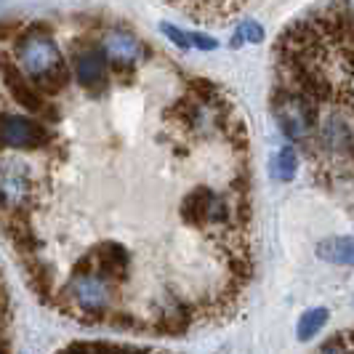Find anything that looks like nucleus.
Here are the masks:
<instances>
[{"instance_id":"obj_1","label":"nucleus","mask_w":354,"mask_h":354,"mask_svg":"<svg viewBox=\"0 0 354 354\" xmlns=\"http://www.w3.org/2000/svg\"><path fill=\"white\" fill-rule=\"evenodd\" d=\"M317 256L338 266H354V237H328L317 245Z\"/></svg>"},{"instance_id":"obj_2","label":"nucleus","mask_w":354,"mask_h":354,"mask_svg":"<svg viewBox=\"0 0 354 354\" xmlns=\"http://www.w3.org/2000/svg\"><path fill=\"white\" fill-rule=\"evenodd\" d=\"M328 309L325 306H317V309H309V312H304L301 319H299V325H296V333H299V341H312V338L317 336L319 330L325 328V322H328Z\"/></svg>"},{"instance_id":"obj_3","label":"nucleus","mask_w":354,"mask_h":354,"mask_svg":"<svg viewBox=\"0 0 354 354\" xmlns=\"http://www.w3.org/2000/svg\"><path fill=\"white\" fill-rule=\"evenodd\" d=\"M296 168H299V158L293 147H283L274 158H272V176L277 181H293L296 178Z\"/></svg>"},{"instance_id":"obj_4","label":"nucleus","mask_w":354,"mask_h":354,"mask_svg":"<svg viewBox=\"0 0 354 354\" xmlns=\"http://www.w3.org/2000/svg\"><path fill=\"white\" fill-rule=\"evenodd\" d=\"M237 32L243 35V40H248V43H261V37H264V30H261L259 21H243L237 27Z\"/></svg>"},{"instance_id":"obj_5","label":"nucleus","mask_w":354,"mask_h":354,"mask_svg":"<svg viewBox=\"0 0 354 354\" xmlns=\"http://www.w3.org/2000/svg\"><path fill=\"white\" fill-rule=\"evenodd\" d=\"M162 32L171 37L178 48H184V51L192 48V37H189V32H181L178 27H174V24H162Z\"/></svg>"},{"instance_id":"obj_6","label":"nucleus","mask_w":354,"mask_h":354,"mask_svg":"<svg viewBox=\"0 0 354 354\" xmlns=\"http://www.w3.org/2000/svg\"><path fill=\"white\" fill-rule=\"evenodd\" d=\"M192 46H197V48H203V51H213L216 48V40L208 35H200V32H192Z\"/></svg>"}]
</instances>
